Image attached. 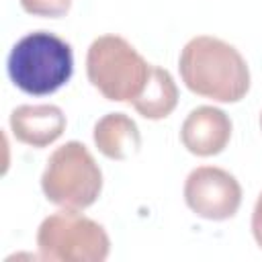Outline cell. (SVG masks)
I'll list each match as a JSON object with an SVG mask.
<instances>
[{"instance_id": "cell-12", "label": "cell", "mask_w": 262, "mask_h": 262, "mask_svg": "<svg viewBox=\"0 0 262 262\" xmlns=\"http://www.w3.org/2000/svg\"><path fill=\"white\" fill-rule=\"evenodd\" d=\"M252 233H254V239H256L258 248L262 250V192L258 194L256 205H254V213H252Z\"/></svg>"}, {"instance_id": "cell-2", "label": "cell", "mask_w": 262, "mask_h": 262, "mask_svg": "<svg viewBox=\"0 0 262 262\" xmlns=\"http://www.w3.org/2000/svg\"><path fill=\"white\" fill-rule=\"evenodd\" d=\"M12 84L25 94L45 96L59 90L74 74V53L68 41L49 31L20 37L6 61Z\"/></svg>"}, {"instance_id": "cell-3", "label": "cell", "mask_w": 262, "mask_h": 262, "mask_svg": "<svg viewBox=\"0 0 262 262\" xmlns=\"http://www.w3.org/2000/svg\"><path fill=\"white\" fill-rule=\"evenodd\" d=\"M151 74V63L121 35L96 37L86 53L90 84L113 102H133Z\"/></svg>"}, {"instance_id": "cell-9", "label": "cell", "mask_w": 262, "mask_h": 262, "mask_svg": "<svg viewBox=\"0 0 262 262\" xmlns=\"http://www.w3.org/2000/svg\"><path fill=\"white\" fill-rule=\"evenodd\" d=\"M94 145L108 160H127L141 147L137 123L125 113H106L100 117L92 131Z\"/></svg>"}, {"instance_id": "cell-1", "label": "cell", "mask_w": 262, "mask_h": 262, "mask_svg": "<svg viewBox=\"0 0 262 262\" xmlns=\"http://www.w3.org/2000/svg\"><path fill=\"white\" fill-rule=\"evenodd\" d=\"M178 70L190 92L217 102H237L250 90L244 55L219 37H192L180 51Z\"/></svg>"}, {"instance_id": "cell-13", "label": "cell", "mask_w": 262, "mask_h": 262, "mask_svg": "<svg viewBox=\"0 0 262 262\" xmlns=\"http://www.w3.org/2000/svg\"><path fill=\"white\" fill-rule=\"evenodd\" d=\"M260 127H262V115H260Z\"/></svg>"}, {"instance_id": "cell-4", "label": "cell", "mask_w": 262, "mask_h": 262, "mask_svg": "<svg viewBox=\"0 0 262 262\" xmlns=\"http://www.w3.org/2000/svg\"><path fill=\"white\" fill-rule=\"evenodd\" d=\"M41 188L49 203L84 211L100 196L102 172L84 143L68 141L49 156L41 174Z\"/></svg>"}, {"instance_id": "cell-8", "label": "cell", "mask_w": 262, "mask_h": 262, "mask_svg": "<svg viewBox=\"0 0 262 262\" xmlns=\"http://www.w3.org/2000/svg\"><path fill=\"white\" fill-rule=\"evenodd\" d=\"M12 135L31 147H47L66 131V115L55 104H20L10 113Z\"/></svg>"}, {"instance_id": "cell-11", "label": "cell", "mask_w": 262, "mask_h": 262, "mask_svg": "<svg viewBox=\"0 0 262 262\" xmlns=\"http://www.w3.org/2000/svg\"><path fill=\"white\" fill-rule=\"evenodd\" d=\"M23 10L35 16H47V18H57L68 14L72 0H18Z\"/></svg>"}, {"instance_id": "cell-5", "label": "cell", "mask_w": 262, "mask_h": 262, "mask_svg": "<svg viewBox=\"0 0 262 262\" xmlns=\"http://www.w3.org/2000/svg\"><path fill=\"white\" fill-rule=\"evenodd\" d=\"M37 250L39 258L49 262H104L111 239L94 219L80 215V211L61 209L41 221Z\"/></svg>"}, {"instance_id": "cell-7", "label": "cell", "mask_w": 262, "mask_h": 262, "mask_svg": "<svg viewBox=\"0 0 262 262\" xmlns=\"http://www.w3.org/2000/svg\"><path fill=\"white\" fill-rule=\"evenodd\" d=\"M231 129L233 125L225 111L203 104L186 115L180 127V141L190 154L199 158H209L221 154L227 147L231 139Z\"/></svg>"}, {"instance_id": "cell-6", "label": "cell", "mask_w": 262, "mask_h": 262, "mask_svg": "<svg viewBox=\"0 0 262 262\" xmlns=\"http://www.w3.org/2000/svg\"><path fill=\"white\" fill-rule=\"evenodd\" d=\"M184 201L194 215L209 221H225L242 205V186L223 168L199 166L186 176Z\"/></svg>"}, {"instance_id": "cell-10", "label": "cell", "mask_w": 262, "mask_h": 262, "mask_svg": "<svg viewBox=\"0 0 262 262\" xmlns=\"http://www.w3.org/2000/svg\"><path fill=\"white\" fill-rule=\"evenodd\" d=\"M131 104L145 119H166L178 104V86L172 74L160 66H151V74L145 82V88Z\"/></svg>"}]
</instances>
